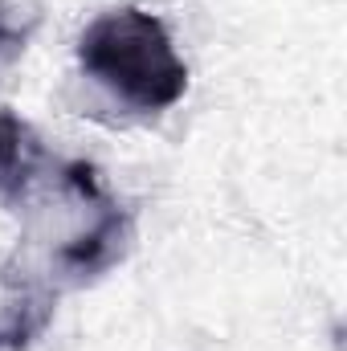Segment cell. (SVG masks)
Returning a JSON list of instances; mask_svg holds the SVG:
<instances>
[{
  "mask_svg": "<svg viewBox=\"0 0 347 351\" xmlns=\"http://www.w3.org/2000/svg\"><path fill=\"white\" fill-rule=\"evenodd\" d=\"M49 298H33V294H25L12 311H8V319L0 323V348L8 351H21L29 348V339L49 323Z\"/></svg>",
  "mask_w": 347,
  "mask_h": 351,
  "instance_id": "obj_4",
  "label": "cell"
},
{
  "mask_svg": "<svg viewBox=\"0 0 347 351\" xmlns=\"http://www.w3.org/2000/svg\"><path fill=\"white\" fill-rule=\"evenodd\" d=\"M8 41H12V29L4 25V12H0V45H8Z\"/></svg>",
  "mask_w": 347,
  "mask_h": 351,
  "instance_id": "obj_6",
  "label": "cell"
},
{
  "mask_svg": "<svg viewBox=\"0 0 347 351\" xmlns=\"http://www.w3.org/2000/svg\"><path fill=\"white\" fill-rule=\"evenodd\" d=\"M127 245H131V217L106 204V213L98 217V225H94L90 233L74 237L70 245H62L58 262L66 265L70 274L90 278V274H98V269H106V265L119 262V258L127 254Z\"/></svg>",
  "mask_w": 347,
  "mask_h": 351,
  "instance_id": "obj_2",
  "label": "cell"
},
{
  "mask_svg": "<svg viewBox=\"0 0 347 351\" xmlns=\"http://www.w3.org/2000/svg\"><path fill=\"white\" fill-rule=\"evenodd\" d=\"M41 156L45 152H41V139L33 135V127L21 114L0 110V192L8 200H25Z\"/></svg>",
  "mask_w": 347,
  "mask_h": 351,
  "instance_id": "obj_3",
  "label": "cell"
},
{
  "mask_svg": "<svg viewBox=\"0 0 347 351\" xmlns=\"http://www.w3.org/2000/svg\"><path fill=\"white\" fill-rule=\"evenodd\" d=\"M66 184L78 188V196L86 200H102V188H98V172L90 164H66Z\"/></svg>",
  "mask_w": 347,
  "mask_h": 351,
  "instance_id": "obj_5",
  "label": "cell"
},
{
  "mask_svg": "<svg viewBox=\"0 0 347 351\" xmlns=\"http://www.w3.org/2000/svg\"><path fill=\"white\" fill-rule=\"evenodd\" d=\"M78 62L135 110H168L188 90V66L176 53L172 33L160 16L131 4L102 12L82 33Z\"/></svg>",
  "mask_w": 347,
  "mask_h": 351,
  "instance_id": "obj_1",
  "label": "cell"
}]
</instances>
